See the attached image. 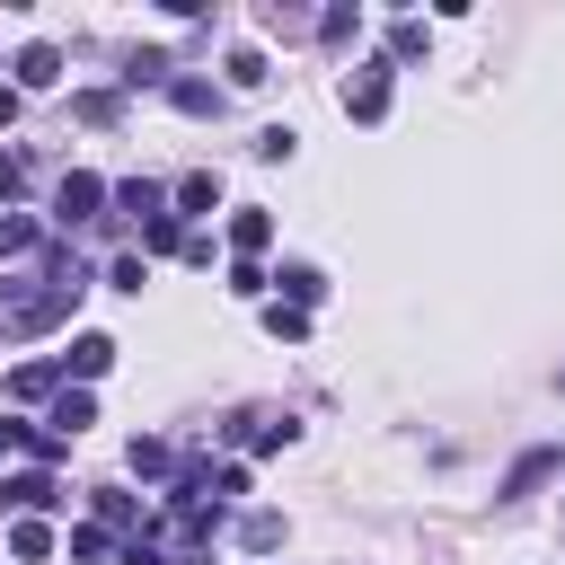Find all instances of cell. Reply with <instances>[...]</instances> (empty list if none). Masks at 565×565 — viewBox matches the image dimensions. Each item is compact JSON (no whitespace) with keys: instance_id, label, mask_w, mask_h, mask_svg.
I'll return each mask as SVG.
<instances>
[{"instance_id":"1","label":"cell","mask_w":565,"mask_h":565,"mask_svg":"<svg viewBox=\"0 0 565 565\" xmlns=\"http://www.w3.org/2000/svg\"><path fill=\"white\" fill-rule=\"evenodd\" d=\"M97 203H115V185H106V177H88V168H71V177L53 185V221H62V230L97 221Z\"/></svg>"},{"instance_id":"2","label":"cell","mask_w":565,"mask_h":565,"mask_svg":"<svg viewBox=\"0 0 565 565\" xmlns=\"http://www.w3.org/2000/svg\"><path fill=\"white\" fill-rule=\"evenodd\" d=\"M62 503V486H53V468H18V477H0V512H18V521H35V512H53Z\"/></svg>"},{"instance_id":"3","label":"cell","mask_w":565,"mask_h":565,"mask_svg":"<svg viewBox=\"0 0 565 565\" xmlns=\"http://www.w3.org/2000/svg\"><path fill=\"white\" fill-rule=\"evenodd\" d=\"M344 115H353V124H380V115H388V62H362V71L344 79Z\"/></svg>"},{"instance_id":"4","label":"cell","mask_w":565,"mask_h":565,"mask_svg":"<svg viewBox=\"0 0 565 565\" xmlns=\"http://www.w3.org/2000/svg\"><path fill=\"white\" fill-rule=\"evenodd\" d=\"M115 353H124L115 335H71V353H62V371H71V380H106V371H115Z\"/></svg>"},{"instance_id":"5","label":"cell","mask_w":565,"mask_h":565,"mask_svg":"<svg viewBox=\"0 0 565 565\" xmlns=\"http://www.w3.org/2000/svg\"><path fill=\"white\" fill-rule=\"evenodd\" d=\"M556 468H565V450H521V459H512V477H503V503H521V494H539V486H547Z\"/></svg>"},{"instance_id":"6","label":"cell","mask_w":565,"mask_h":565,"mask_svg":"<svg viewBox=\"0 0 565 565\" xmlns=\"http://www.w3.org/2000/svg\"><path fill=\"white\" fill-rule=\"evenodd\" d=\"M230 247H238V256H265V247H274V212H265V203H238V212H230Z\"/></svg>"},{"instance_id":"7","label":"cell","mask_w":565,"mask_h":565,"mask_svg":"<svg viewBox=\"0 0 565 565\" xmlns=\"http://www.w3.org/2000/svg\"><path fill=\"white\" fill-rule=\"evenodd\" d=\"M168 203H177V194H168V185H150V177H124V185H115V212H132V221H159Z\"/></svg>"},{"instance_id":"8","label":"cell","mask_w":565,"mask_h":565,"mask_svg":"<svg viewBox=\"0 0 565 565\" xmlns=\"http://www.w3.org/2000/svg\"><path fill=\"white\" fill-rule=\"evenodd\" d=\"M79 424H97V397H88V388H53V415H44V433H62V441H71Z\"/></svg>"},{"instance_id":"9","label":"cell","mask_w":565,"mask_h":565,"mask_svg":"<svg viewBox=\"0 0 565 565\" xmlns=\"http://www.w3.org/2000/svg\"><path fill=\"white\" fill-rule=\"evenodd\" d=\"M274 282H282V291H274L282 309H318V291H327V274H318V265H282Z\"/></svg>"},{"instance_id":"10","label":"cell","mask_w":565,"mask_h":565,"mask_svg":"<svg viewBox=\"0 0 565 565\" xmlns=\"http://www.w3.org/2000/svg\"><path fill=\"white\" fill-rule=\"evenodd\" d=\"M35 247H44V221L35 212H0V265L9 256H35Z\"/></svg>"},{"instance_id":"11","label":"cell","mask_w":565,"mask_h":565,"mask_svg":"<svg viewBox=\"0 0 565 565\" xmlns=\"http://www.w3.org/2000/svg\"><path fill=\"white\" fill-rule=\"evenodd\" d=\"M53 79H62V53H53V44H26V53H18V97H26V88H53Z\"/></svg>"},{"instance_id":"12","label":"cell","mask_w":565,"mask_h":565,"mask_svg":"<svg viewBox=\"0 0 565 565\" xmlns=\"http://www.w3.org/2000/svg\"><path fill=\"white\" fill-rule=\"evenodd\" d=\"M212 203H221V177H212V168H194V177H177V212H194V221H212Z\"/></svg>"},{"instance_id":"13","label":"cell","mask_w":565,"mask_h":565,"mask_svg":"<svg viewBox=\"0 0 565 565\" xmlns=\"http://www.w3.org/2000/svg\"><path fill=\"white\" fill-rule=\"evenodd\" d=\"M177 115H221V79H168Z\"/></svg>"},{"instance_id":"14","label":"cell","mask_w":565,"mask_h":565,"mask_svg":"<svg viewBox=\"0 0 565 565\" xmlns=\"http://www.w3.org/2000/svg\"><path fill=\"white\" fill-rule=\"evenodd\" d=\"M230 291H238V300H256V309H265V300H274V274H265V265H256V256H238V265H230Z\"/></svg>"},{"instance_id":"15","label":"cell","mask_w":565,"mask_h":565,"mask_svg":"<svg viewBox=\"0 0 565 565\" xmlns=\"http://www.w3.org/2000/svg\"><path fill=\"white\" fill-rule=\"evenodd\" d=\"M53 380H62V362H18L9 371V397H53Z\"/></svg>"},{"instance_id":"16","label":"cell","mask_w":565,"mask_h":565,"mask_svg":"<svg viewBox=\"0 0 565 565\" xmlns=\"http://www.w3.org/2000/svg\"><path fill=\"white\" fill-rule=\"evenodd\" d=\"M97 521L106 530H132L141 521V539H150V503H132V494H97Z\"/></svg>"},{"instance_id":"17","label":"cell","mask_w":565,"mask_h":565,"mask_svg":"<svg viewBox=\"0 0 565 565\" xmlns=\"http://www.w3.org/2000/svg\"><path fill=\"white\" fill-rule=\"evenodd\" d=\"M9 556L44 565V556H53V521H18V530H9Z\"/></svg>"},{"instance_id":"18","label":"cell","mask_w":565,"mask_h":565,"mask_svg":"<svg viewBox=\"0 0 565 565\" xmlns=\"http://www.w3.org/2000/svg\"><path fill=\"white\" fill-rule=\"evenodd\" d=\"M168 468H177V450H168V441H150V433H141V441H132V477H168Z\"/></svg>"},{"instance_id":"19","label":"cell","mask_w":565,"mask_h":565,"mask_svg":"<svg viewBox=\"0 0 565 565\" xmlns=\"http://www.w3.org/2000/svg\"><path fill=\"white\" fill-rule=\"evenodd\" d=\"M230 88H265V53H256V44L230 53Z\"/></svg>"},{"instance_id":"20","label":"cell","mask_w":565,"mask_h":565,"mask_svg":"<svg viewBox=\"0 0 565 565\" xmlns=\"http://www.w3.org/2000/svg\"><path fill=\"white\" fill-rule=\"evenodd\" d=\"M159 247H185V230H177V212H159V221H141V256H159Z\"/></svg>"},{"instance_id":"21","label":"cell","mask_w":565,"mask_h":565,"mask_svg":"<svg viewBox=\"0 0 565 565\" xmlns=\"http://www.w3.org/2000/svg\"><path fill=\"white\" fill-rule=\"evenodd\" d=\"M265 327H274L282 344H300V335H309V309H282V300H265Z\"/></svg>"},{"instance_id":"22","label":"cell","mask_w":565,"mask_h":565,"mask_svg":"<svg viewBox=\"0 0 565 565\" xmlns=\"http://www.w3.org/2000/svg\"><path fill=\"white\" fill-rule=\"evenodd\" d=\"M238 539H247V547H282V512H247Z\"/></svg>"},{"instance_id":"23","label":"cell","mask_w":565,"mask_h":565,"mask_svg":"<svg viewBox=\"0 0 565 565\" xmlns=\"http://www.w3.org/2000/svg\"><path fill=\"white\" fill-rule=\"evenodd\" d=\"M35 441H44V433H35L26 415H0V459H18V450H35Z\"/></svg>"},{"instance_id":"24","label":"cell","mask_w":565,"mask_h":565,"mask_svg":"<svg viewBox=\"0 0 565 565\" xmlns=\"http://www.w3.org/2000/svg\"><path fill=\"white\" fill-rule=\"evenodd\" d=\"M415 53H424V26H415V18H406V26H388V71H397V62H415Z\"/></svg>"},{"instance_id":"25","label":"cell","mask_w":565,"mask_h":565,"mask_svg":"<svg viewBox=\"0 0 565 565\" xmlns=\"http://www.w3.org/2000/svg\"><path fill=\"white\" fill-rule=\"evenodd\" d=\"M106 282H115V291H141V282H150V256H115Z\"/></svg>"},{"instance_id":"26","label":"cell","mask_w":565,"mask_h":565,"mask_svg":"<svg viewBox=\"0 0 565 565\" xmlns=\"http://www.w3.org/2000/svg\"><path fill=\"white\" fill-rule=\"evenodd\" d=\"M79 115H88V124H115V115H124V97H115V88H88V97H79Z\"/></svg>"},{"instance_id":"27","label":"cell","mask_w":565,"mask_h":565,"mask_svg":"<svg viewBox=\"0 0 565 565\" xmlns=\"http://www.w3.org/2000/svg\"><path fill=\"white\" fill-rule=\"evenodd\" d=\"M291 141H300L291 124H265V132H256V159H291Z\"/></svg>"},{"instance_id":"28","label":"cell","mask_w":565,"mask_h":565,"mask_svg":"<svg viewBox=\"0 0 565 565\" xmlns=\"http://www.w3.org/2000/svg\"><path fill=\"white\" fill-rule=\"evenodd\" d=\"M124 565H177V556H168V547H150V539H132V547H124Z\"/></svg>"},{"instance_id":"29","label":"cell","mask_w":565,"mask_h":565,"mask_svg":"<svg viewBox=\"0 0 565 565\" xmlns=\"http://www.w3.org/2000/svg\"><path fill=\"white\" fill-rule=\"evenodd\" d=\"M0 124H18V79H9V88H0Z\"/></svg>"},{"instance_id":"30","label":"cell","mask_w":565,"mask_h":565,"mask_svg":"<svg viewBox=\"0 0 565 565\" xmlns=\"http://www.w3.org/2000/svg\"><path fill=\"white\" fill-rule=\"evenodd\" d=\"M9 194H18V159H0V203H9Z\"/></svg>"}]
</instances>
